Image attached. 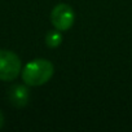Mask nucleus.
<instances>
[{
	"label": "nucleus",
	"mask_w": 132,
	"mask_h": 132,
	"mask_svg": "<svg viewBox=\"0 0 132 132\" xmlns=\"http://www.w3.org/2000/svg\"><path fill=\"white\" fill-rule=\"evenodd\" d=\"M53 63L45 58H35L30 61L22 70V80L30 87L45 84L53 75Z\"/></svg>",
	"instance_id": "obj_1"
},
{
	"label": "nucleus",
	"mask_w": 132,
	"mask_h": 132,
	"mask_svg": "<svg viewBox=\"0 0 132 132\" xmlns=\"http://www.w3.org/2000/svg\"><path fill=\"white\" fill-rule=\"evenodd\" d=\"M21 66V60L14 52L0 49V80H14L22 70Z\"/></svg>",
	"instance_id": "obj_2"
},
{
	"label": "nucleus",
	"mask_w": 132,
	"mask_h": 132,
	"mask_svg": "<svg viewBox=\"0 0 132 132\" xmlns=\"http://www.w3.org/2000/svg\"><path fill=\"white\" fill-rule=\"evenodd\" d=\"M75 21V13L69 4H57L51 12V22L56 30H69Z\"/></svg>",
	"instance_id": "obj_3"
},
{
	"label": "nucleus",
	"mask_w": 132,
	"mask_h": 132,
	"mask_svg": "<svg viewBox=\"0 0 132 132\" xmlns=\"http://www.w3.org/2000/svg\"><path fill=\"white\" fill-rule=\"evenodd\" d=\"M8 97H9V101H11V104L13 106H16V108H23L29 102L30 92H29V89L25 86L16 84V86H13L9 89Z\"/></svg>",
	"instance_id": "obj_4"
},
{
	"label": "nucleus",
	"mask_w": 132,
	"mask_h": 132,
	"mask_svg": "<svg viewBox=\"0 0 132 132\" xmlns=\"http://www.w3.org/2000/svg\"><path fill=\"white\" fill-rule=\"evenodd\" d=\"M62 42V35L60 30H54V31H49L45 35V44L49 48H57Z\"/></svg>",
	"instance_id": "obj_5"
},
{
	"label": "nucleus",
	"mask_w": 132,
	"mask_h": 132,
	"mask_svg": "<svg viewBox=\"0 0 132 132\" xmlns=\"http://www.w3.org/2000/svg\"><path fill=\"white\" fill-rule=\"evenodd\" d=\"M3 124H4V115H3L2 111H0V128L3 127Z\"/></svg>",
	"instance_id": "obj_6"
}]
</instances>
